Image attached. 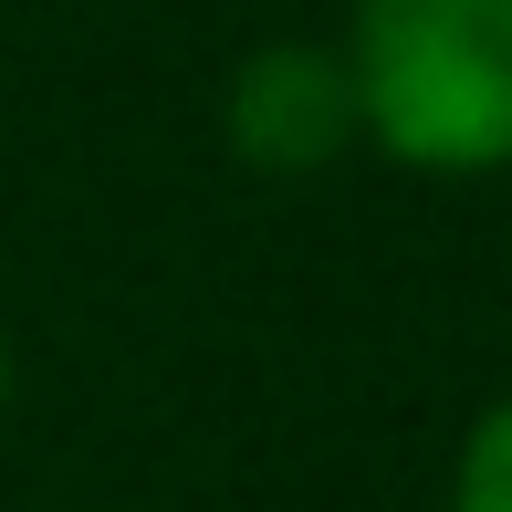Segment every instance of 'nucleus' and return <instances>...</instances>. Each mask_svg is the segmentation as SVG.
<instances>
[{
  "label": "nucleus",
  "mask_w": 512,
  "mask_h": 512,
  "mask_svg": "<svg viewBox=\"0 0 512 512\" xmlns=\"http://www.w3.org/2000/svg\"><path fill=\"white\" fill-rule=\"evenodd\" d=\"M450 512H512V398L460 439V471H450Z\"/></svg>",
  "instance_id": "nucleus-3"
},
{
  "label": "nucleus",
  "mask_w": 512,
  "mask_h": 512,
  "mask_svg": "<svg viewBox=\"0 0 512 512\" xmlns=\"http://www.w3.org/2000/svg\"><path fill=\"white\" fill-rule=\"evenodd\" d=\"M220 126H230V157L262 168V178H314V168H335L366 136L345 53H324V42H262V53L230 74Z\"/></svg>",
  "instance_id": "nucleus-2"
},
{
  "label": "nucleus",
  "mask_w": 512,
  "mask_h": 512,
  "mask_svg": "<svg viewBox=\"0 0 512 512\" xmlns=\"http://www.w3.org/2000/svg\"><path fill=\"white\" fill-rule=\"evenodd\" d=\"M345 84L398 168H512V0H356Z\"/></svg>",
  "instance_id": "nucleus-1"
},
{
  "label": "nucleus",
  "mask_w": 512,
  "mask_h": 512,
  "mask_svg": "<svg viewBox=\"0 0 512 512\" xmlns=\"http://www.w3.org/2000/svg\"><path fill=\"white\" fill-rule=\"evenodd\" d=\"M0 408H11V335H0Z\"/></svg>",
  "instance_id": "nucleus-4"
}]
</instances>
